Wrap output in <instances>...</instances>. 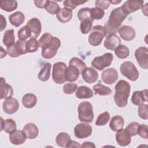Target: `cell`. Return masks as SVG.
Instances as JSON below:
<instances>
[{
	"label": "cell",
	"mask_w": 148,
	"mask_h": 148,
	"mask_svg": "<svg viewBox=\"0 0 148 148\" xmlns=\"http://www.w3.org/2000/svg\"><path fill=\"white\" fill-rule=\"evenodd\" d=\"M39 45L42 48L41 54L45 59L53 58L57 53L58 49L61 46V41L50 34L46 32L42 35L38 40Z\"/></svg>",
	"instance_id": "6da1fadb"
},
{
	"label": "cell",
	"mask_w": 148,
	"mask_h": 148,
	"mask_svg": "<svg viewBox=\"0 0 148 148\" xmlns=\"http://www.w3.org/2000/svg\"><path fill=\"white\" fill-rule=\"evenodd\" d=\"M127 16L121 7L114 9L110 13L108 22L104 25L106 34H115Z\"/></svg>",
	"instance_id": "7a4b0ae2"
},
{
	"label": "cell",
	"mask_w": 148,
	"mask_h": 148,
	"mask_svg": "<svg viewBox=\"0 0 148 148\" xmlns=\"http://www.w3.org/2000/svg\"><path fill=\"white\" fill-rule=\"evenodd\" d=\"M114 90L116 92L114 95V100L116 104L120 108L125 106L130 94V84L124 80H120L116 84Z\"/></svg>",
	"instance_id": "3957f363"
},
{
	"label": "cell",
	"mask_w": 148,
	"mask_h": 148,
	"mask_svg": "<svg viewBox=\"0 0 148 148\" xmlns=\"http://www.w3.org/2000/svg\"><path fill=\"white\" fill-rule=\"evenodd\" d=\"M78 118L82 122L91 123L94 119L93 108L91 103L88 101H83L77 107Z\"/></svg>",
	"instance_id": "277c9868"
},
{
	"label": "cell",
	"mask_w": 148,
	"mask_h": 148,
	"mask_svg": "<svg viewBox=\"0 0 148 148\" xmlns=\"http://www.w3.org/2000/svg\"><path fill=\"white\" fill-rule=\"evenodd\" d=\"M66 65L63 62H57L54 64L52 71V79L57 84H62L66 82Z\"/></svg>",
	"instance_id": "5b68a950"
},
{
	"label": "cell",
	"mask_w": 148,
	"mask_h": 148,
	"mask_svg": "<svg viewBox=\"0 0 148 148\" xmlns=\"http://www.w3.org/2000/svg\"><path fill=\"white\" fill-rule=\"evenodd\" d=\"M106 35L104 27L100 25H95L89 35L88 42L91 45L97 46L101 43Z\"/></svg>",
	"instance_id": "8992f818"
},
{
	"label": "cell",
	"mask_w": 148,
	"mask_h": 148,
	"mask_svg": "<svg viewBox=\"0 0 148 148\" xmlns=\"http://www.w3.org/2000/svg\"><path fill=\"white\" fill-rule=\"evenodd\" d=\"M121 74L131 81H135L139 77V72L135 65L131 61H125L120 68Z\"/></svg>",
	"instance_id": "52a82bcc"
},
{
	"label": "cell",
	"mask_w": 148,
	"mask_h": 148,
	"mask_svg": "<svg viewBox=\"0 0 148 148\" xmlns=\"http://www.w3.org/2000/svg\"><path fill=\"white\" fill-rule=\"evenodd\" d=\"M113 59V56L110 53H106L101 56L95 57L91 62V65L99 71L110 65Z\"/></svg>",
	"instance_id": "ba28073f"
},
{
	"label": "cell",
	"mask_w": 148,
	"mask_h": 148,
	"mask_svg": "<svg viewBox=\"0 0 148 148\" xmlns=\"http://www.w3.org/2000/svg\"><path fill=\"white\" fill-rule=\"evenodd\" d=\"M25 40H18L13 45L7 47L6 52L11 57H17L22 54L27 53L26 50Z\"/></svg>",
	"instance_id": "9c48e42d"
},
{
	"label": "cell",
	"mask_w": 148,
	"mask_h": 148,
	"mask_svg": "<svg viewBox=\"0 0 148 148\" xmlns=\"http://www.w3.org/2000/svg\"><path fill=\"white\" fill-rule=\"evenodd\" d=\"M135 57L139 65L143 69L148 68V49L139 47L135 51Z\"/></svg>",
	"instance_id": "30bf717a"
},
{
	"label": "cell",
	"mask_w": 148,
	"mask_h": 148,
	"mask_svg": "<svg viewBox=\"0 0 148 148\" xmlns=\"http://www.w3.org/2000/svg\"><path fill=\"white\" fill-rule=\"evenodd\" d=\"M92 127L88 123L77 124L74 128L75 135L79 139H84L90 136L92 133Z\"/></svg>",
	"instance_id": "8fae6325"
},
{
	"label": "cell",
	"mask_w": 148,
	"mask_h": 148,
	"mask_svg": "<svg viewBox=\"0 0 148 148\" xmlns=\"http://www.w3.org/2000/svg\"><path fill=\"white\" fill-rule=\"evenodd\" d=\"M28 27L31 32V38L36 39L39 36L42 30V24L40 21L37 18L30 19L25 25Z\"/></svg>",
	"instance_id": "7c38bea8"
},
{
	"label": "cell",
	"mask_w": 148,
	"mask_h": 148,
	"mask_svg": "<svg viewBox=\"0 0 148 148\" xmlns=\"http://www.w3.org/2000/svg\"><path fill=\"white\" fill-rule=\"evenodd\" d=\"M143 5V1H134L128 0L125 1L124 4L121 6L122 10L127 14L135 12L140 8Z\"/></svg>",
	"instance_id": "4fadbf2b"
},
{
	"label": "cell",
	"mask_w": 148,
	"mask_h": 148,
	"mask_svg": "<svg viewBox=\"0 0 148 148\" xmlns=\"http://www.w3.org/2000/svg\"><path fill=\"white\" fill-rule=\"evenodd\" d=\"M101 79L105 83L112 84L114 83L118 79V72L114 68H108L102 72Z\"/></svg>",
	"instance_id": "5bb4252c"
},
{
	"label": "cell",
	"mask_w": 148,
	"mask_h": 148,
	"mask_svg": "<svg viewBox=\"0 0 148 148\" xmlns=\"http://www.w3.org/2000/svg\"><path fill=\"white\" fill-rule=\"evenodd\" d=\"M3 111L7 114H13L16 113L19 108V103L18 101L14 98L6 99L2 103Z\"/></svg>",
	"instance_id": "9a60e30c"
},
{
	"label": "cell",
	"mask_w": 148,
	"mask_h": 148,
	"mask_svg": "<svg viewBox=\"0 0 148 148\" xmlns=\"http://www.w3.org/2000/svg\"><path fill=\"white\" fill-rule=\"evenodd\" d=\"M120 36L124 40L130 41L135 37V31L134 28L129 25H123L118 29Z\"/></svg>",
	"instance_id": "2e32d148"
},
{
	"label": "cell",
	"mask_w": 148,
	"mask_h": 148,
	"mask_svg": "<svg viewBox=\"0 0 148 148\" xmlns=\"http://www.w3.org/2000/svg\"><path fill=\"white\" fill-rule=\"evenodd\" d=\"M83 79L87 83H93L95 82L98 78L97 72L92 68L86 67L81 73Z\"/></svg>",
	"instance_id": "e0dca14e"
},
{
	"label": "cell",
	"mask_w": 148,
	"mask_h": 148,
	"mask_svg": "<svg viewBox=\"0 0 148 148\" xmlns=\"http://www.w3.org/2000/svg\"><path fill=\"white\" fill-rule=\"evenodd\" d=\"M121 43L120 38L116 34L109 35L104 40L103 45L108 50H114Z\"/></svg>",
	"instance_id": "ac0fdd59"
},
{
	"label": "cell",
	"mask_w": 148,
	"mask_h": 148,
	"mask_svg": "<svg viewBox=\"0 0 148 148\" xmlns=\"http://www.w3.org/2000/svg\"><path fill=\"white\" fill-rule=\"evenodd\" d=\"M131 136L125 129H121L117 131L116 135V139L118 145L120 146H126L131 143Z\"/></svg>",
	"instance_id": "d6986e66"
},
{
	"label": "cell",
	"mask_w": 148,
	"mask_h": 148,
	"mask_svg": "<svg viewBox=\"0 0 148 148\" xmlns=\"http://www.w3.org/2000/svg\"><path fill=\"white\" fill-rule=\"evenodd\" d=\"M147 90L145 89L142 91H135L133 92L131 101L135 105L139 106L145 102H147Z\"/></svg>",
	"instance_id": "ffe728a7"
},
{
	"label": "cell",
	"mask_w": 148,
	"mask_h": 148,
	"mask_svg": "<svg viewBox=\"0 0 148 148\" xmlns=\"http://www.w3.org/2000/svg\"><path fill=\"white\" fill-rule=\"evenodd\" d=\"M0 97L1 99H7L11 98L13 94V90L11 86L6 83L3 77L0 78Z\"/></svg>",
	"instance_id": "44dd1931"
},
{
	"label": "cell",
	"mask_w": 148,
	"mask_h": 148,
	"mask_svg": "<svg viewBox=\"0 0 148 148\" xmlns=\"http://www.w3.org/2000/svg\"><path fill=\"white\" fill-rule=\"evenodd\" d=\"M9 140L13 145H20L24 143L26 140V135L23 131L15 130L9 135Z\"/></svg>",
	"instance_id": "7402d4cb"
},
{
	"label": "cell",
	"mask_w": 148,
	"mask_h": 148,
	"mask_svg": "<svg viewBox=\"0 0 148 148\" xmlns=\"http://www.w3.org/2000/svg\"><path fill=\"white\" fill-rule=\"evenodd\" d=\"M27 139H32L36 138L39 134L38 127L33 123H29L25 125L23 129Z\"/></svg>",
	"instance_id": "603a6c76"
},
{
	"label": "cell",
	"mask_w": 148,
	"mask_h": 148,
	"mask_svg": "<svg viewBox=\"0 0 148 148\" xmlns=\"http://www.w3.org/2000/svg\"><path fill=\"white\" fill-rule=\"evenodd\" d=\"M72 10L66 8L60 9L56 14V17L59 21L62 23H66L69 21L72 17Z\"/></svg>",
	"instance_id": "cb8c5ba5"
},
{
	"label": "cell",
	"mask_w": 148,
	"mask_h": 148,
	"mask_svg": "<svg viewBox=\"0 0 148 148\" xmlns=\"http://www.w3.org/2000/svg\"><path fill=\"white\" fill-rule=\"evenodd\" d=\"M3 130L8 134H11L16 130V123L12 119H8L3 120L1 118V131Z\"/></svg>",
	"instance_id": "d4e9b609"
},
{
	"label": "cell",
	"mask_w": 148,
	"mask_h": 148,
	"mask_svg": "<svg viewBox=\"0 0 148 148\" xmlns=\"http://www.w3.org/2000/svg\"><path fill=\"white\" fill-rule=\"evenodd\" d=\"M81 72L77 67L73 65H69L66 72V80L70 82H75L77 80Z\"/></svg>",
	"instance_id": "484cf974"
},
{
	"label": "cell",
	"mask_w": 148,
	"mask_h": 148,
	"mask_svg": "<svg viewBox=\"0 0 148 148\" xmlns=\"http://www.w3.org/2000/svg\"><path fill=\"white\" fill-rule=\"evenodd\" d=\"M93 95L92 90L90 88L84 86H81L77 87L75 94L76 97L79 99L90 98L92 97Z\"/></svg>",
	"instance_id": "4316f807"
},
{
	"label": "cell",
	"mask_w": 148,
	"mask_h": 148,
	"mask_svg": "<svg viewBox=\"0 0 148 148\" xmlns=\"http://www.w3.org/2000/svg\"><path fill=\"white\" fill-rule=\"evenodd\" d=\"M124 120L123 117L119 115H116L111 119L109 123V127L113 131H119L123 129L124 126Z\"/></svg>",
	"instance_id": "83f0119b"
},
{
	"label": "cell",
	"mask_w": 148,
	"mask_h": 148,
	"mask_svg": "<svg viewBox=\"0 0 148 148\" xmlns=\"http://www.w3.org/2000/svg\"><path fill=\"white\" fill-rule=\"evenodd\" d=\"M9 20L12 25L18 27L24 23L25 16L21 12H16L9 16Z\"/></svg>",
	"instance_id": "f1b7e54d"
},
{
	"label": "cell",
	"mask_w": 148,
	"mask_h": 148,
	"mask_svg": "<svg viewBox=\"0 0 148 148\" xmlns=\"http://www.w3.org/2000/svg\"><path fill=\"white\" fill-rule=\"evenodd\" d=\"M37 102V97L32 93L25 94L22 98V103L26 108H33Z\"/></svg>",
	"instance_id": "f546056e"
},
{
	"label": "cell",
	"mask_w": 148,
	"mask_h": 148,
	"mask_svg": "<svg viewBox=\"0 0 148 148\" xmlns=\"http://www.w3.org/2000/svg\"><path fill=\"white\" fill-rule=\"evenodd\" d=\"M71 141V136L67 133L64 132L59 133L56 139V142L57 145L62 147H68Z\"/></svg>",
	"instance_id": "4dcf8cb0"
},
{
	"label": "cell",
	"mask_w": 148,
	"mask_h": 148,
	"mask_svg": "<svg viewBox=\"0 0 148 148\" xmlns=\"http://www.w3.org/2000/svg\"><path fill=\"white\" fill-rule=\"evenodd\" d=\"M51 67V64L49 62H46L44 64L38 75V77L40 81L46 82L49 79L50 77Z\"/></svg>",
	"instance_id": "1f68e13d"
},
{
	"label": "cell",
	"mask_w": 148,
	"mask_h": 148,
	"mask_svg": "<svg viewBox=\"0 0 148 148\" xmlns=\"http://www.w3.org/2000/svg\"><path fill=\"white\" fill-rule=\"evenodd\" d=\"M0 8L8 12H12L17 8V2L14 0H2L0 1Z\"/></svg>",
	"instance_id": "d6a6232c"
},
{
	"label": "cell",
	"mask_w": 148,
	"mask_h": 148,
	"mask_svg": "<svg viewBox=\"0 0 148 148\" xmlns=\"http://www.w3.org/2000/svg\"><path fill=\"white\" fill-rule=\"evenodd\" d=\"M2 41L3 43L7 47H9L14 43L15 38L13 29H8L5 32Z\"/></svg>",
	"instance_id": "836d02e7"
},
{
	"label": "cell",
	"mask_w": 148,
	"mask_h": 148,
	"mask_svg": "<svg viewBox=\"0 0 148 148\" xmlns=\"http://www.w3.org/2000/svg\"><path fill=\"white\" fill-rule=\"evenodd\" d=\"M101 82L99 81V83L97 84H95L93 86V90L95 92V94H98L99 95H108L112 93L111 89L103 84H102Z\"/></svg>",
	"instance_id": "e575fe53"
},
{
	"label": "cell",
	"mask_w": 148,
	"mask_h": 148,
	"mask_svg": "<svg viewBox=\"0 0 148 148\" xmlns=\"http://www.w3.org/2000/svg\"><path fill=\"white\" fill-rule=\"evenodd\" d=\"M114 53L116 56L120 59H124L130 55L129 49L124 45H120L114 50Z\"/></svg>",
	"instance_id": "d590c367"
},
{
	"label": "cell",
	"mask_w": 148,
	"mask_h": 148,
	"mask_svg": "<svg viewBox=\"0 0 148 148\" xmlns=\"http://www.w3.org/2000/svg\"><path fill=\"white\" fill-rule=\"evenodd\" d=\"M77 17L80 21L84 20H89L92 21H94L91 18V8H84L80 9L77 12Z\"/></svg>",
	"instance_id": "8d00e7d4"
},
{
	"label": "cell",
	"mask_w": 148,
	"mask_h": 148,
	"mask_svg": "<svg viewBox=\"0 0 148 148\" xmlns=\"http://www.w3.org/2000/svg\"><path fill=\"white\" fill-rule=\"evenodd\" d=\"M45 9L48 13L54 15L57 14V13L60 10V7L57 2L53 1H48V2Z\"/></svg>",
	"instance_id": "74e56055"
},
{
	"label": "cell",
	"mask_w": 148,
	"mask_h": 148,
	"mask_svg": "<svg viewBox=\"0 0 148 148\" xmlns=\"http://www.w3.org/2000/svg\"><path fill=\"white\" fill-rule=\"evenodd\" d=\"M39 47L38 41L36 39L31 38L26 43V50L27 53H34L36 51Z\"/></svg>",
	"instance_id": "f35d334b"
},
{
	"label": "cell",
	"mask_w": 148,
	"mask_h": 148,
	"mask_svg": "<svg viewBox=\"0 0 148 148\" xmlns=\"http://www.w3.org/2000/svg\"><path fill=\"white\" fill-rule=\"evenodd\" d=\"M110 119V114L108 112L101 113L97 119L95 125L97 126H103L106 124Z\"/></svg>",
	"instance_id": "ab89813d"
},
{
	"label": "cell",
	"mask_w": 148,
	"mask_h": 148,
	"mask_svg": "<svg viewBox=\"0 0 148 148\" xmlns=\"http://www.w3.org/2000/svg\"><path fill=\"white\" fill-rule=\"evenodd\" d=\"M31 32L28 27L26 25L21 27L17 33L18 38L20 40H25L27 38H31Z\"/></svg>",
	"instance_id": "60d3db41"
},
{
	"label": "cell",
	"mask_w": 148,
	"mask_h": 148,
	"mask_svg": "<svg viewBox=\"0 0 148 148\" xmlns=\"http://www.w3.org/2000/svg\"><path fill=\"white\" fill-rule=\"evenodd\" d=\"M87 1H83L82 0H66L64 1L63 5L64 8H69L71 9H75L77 6L86 3Z\"/></svg>",
	"instance_id": "b9f144b4"
},
{
	"label": "cell",
	"mask_w": 148,
	"mask_h": 148,
	"mask_svg": "<svg viewBox=\"0 0 148 148\" xmlns=\"http://www.w3.org/2000/svg\"><path fill=\"white\" fill-rule=\"evenodd\" d=\"M92 22L93 21L89 20H84L81 21L80 28L82 34H87L90 31L92 28Z\"/></svg>",
	"instance_id": "7bdbcfd3"
},
{
	"label": "cell",
	"mask_w": 148,
	"mask_h": 148,
	"mask_svg": "<svg viewBox=\"0 0 148 148\" xmlns=\"http://www.w3.org/2000/svg\"><path fill=\"white\" fill-rule=\"evenodd\" d=\"M105 15V12L103 10L97 8H91V16L93 20H100Z\"/></svg>",
	"instance_id": "ee69618b"
},
{
	"label": "cell",
	"mask_w": 148,
	"mask_h": 148,
	"mask_svg": "<svg viewBox=\"0 0 148 148\" xmlns=\"http://www.w3.org/2000/svg\"><path fill=\"white\" fill-rule=\"evenodd\" d=\"M69 65H73L75 66H76V67H77L79 68V69L80 70V71L82 72V71L86 68V64L80 58H77V57H73L71 59V60L69 61Z\"/></svg>",
	"instance_id": "f6af8a7d"
},
{
	"label": "cell",
	"mask_w": 148,
	"mask_h": 148,
	"mask_svg": "<svg viewBox=\"0 0 148 148\" xmlns=\"http://www.w3.org/2000/svg\"><path fill=\"white\" fill-rule=\"evenodd\" d=\"M139 124L137 122H132L130 123L127 127L125 128V130L128 132V133L131 136H135L137 135L138 129L139 127Z\"/></svg>",
	"instance_id": "bcb514c9"
},
{
	"label": "cell",
	"mask_w": 148,
	"mask_h": 148,
	"mask_svg": "<svg viewBox=\"0 0 148 148\" xmlns=\"http://www.w3.org/2000/svg\"><path fill=\"white\" fill-rule=\"evenodd\" d=\"M138 115L143 120L148 119V109L147 104H142L138 108Z\"/></svg>",
	"instance_id": "7dc6e473"
},
{
	"label": "cell",
	"mask_w": 148,
	"mask_h": 148,
	"mask_svg": "<svg viewBox=\"0 0 148 148\" xmlns=\"http://www.w3.org/2000/svg\"><path fill=\"white\" fill-rule=\"evenodd\" d=\"M77 88V86L76 83H66L63 86V91L66 94H72L75 92Z\"/></svg>",
	"instance_id": "c3c4849f"
},
{
	"label": "cell",
	"mask_w": 148,
	"mask_h": 148,
	"mask_svg": "<svg viewBox=\"0 0 148 148\" xmlns=\"http://www.w3.org/2000/svg\"><path fill=\"white\" fill-rule=\"evenodd\" d=\"M148 127L146 124H139L137 135H139L141 138L144 139L148 138Z\"/></svg>",
	"instance_id": "681fc988"
},
{
	"label": "cell",
	"mask_w": 148,
	"mask_h": 148,
	"mask_svg": "<svg viewBox=\"0 0 148 148\" xmlns=\"http://www.w3.org/2000/svg\"><path fill=\"white\" fill-rule=\"evenodd\" d=\"M109 1H103V0H97L95 2V7L102 10L107 9L110 6Z\"/></svg>",
	"instance_id": "f907efd6"
},
{
	"label": "cell",
	"mask_w": 148,
	"mask_h": 148,
	"mask_svg": "<svg viewBox=\"0 0 148 148\" xmlns=\"http://www.w3.org/2000/svg\"><path fill=\"white\" fill-rule=\"evenodd\" d=\"M49 0H40V1H34V4L35 6L38 8H45Z\"/></svg>",
	"instance_id": "816d5d0a"
},
{
	"label": "cell",
	"mask_w": 148,
	"mask_h": 148,
	"mask_svg": "<svg viewBox=\"0 0 148 148\" xmlns=\"http://www.w3.org/2000/svg\"><path fill=\"white\" fill-rule=\"evenodd\" d=\"M6 27V21L5 18L1 14V28L0 31H2Z\"/></svg>",
	"instance_id": "f5cc1de1"
},
{
	"label": "cell",
	"mask_w": 148,
	"mask_h": 148,
	"mask_svg": "<svg viewBox=\"0 0 148 148\" xmlns=\"http://www.w3.org/2000/svg\"><path fill=\"white\" fill-rule=\"evenodd\" d=\"M82 147H94L95 148V145L91 142H84L82 145Z\"/></svg>",
	"instance_id": "db71d44e"
},
{
	"label": "cell",
	"mask_w": 148,
	"mask_h": 148,
	"mask_svg": "<svg viewBox=\"0 0 148 148\" xmlns=\"http://www.w3.org/2000/svg\"><path fill=\"white\" fill-rule=\"evenodd\" d=\"M68 147H82V145L79 144L77 142L71 140L68 146Z\"/></svg>",
	"instance_id": "11a10c76"
},
{
	"label": "cell",
	"mask_w": 148,
	"mask_h": 148,
	"mask_svg": "<svg viewBox=\"0 0 148 148\" xmlns=\"http://www.w3.org/2000/svg\"><path fill=\"white\" fill-rule=\"evenodd\" d=\"M110 3L113 4V5H115V4H118L119 3H120L121 2V0L120 1H109Z\"/></svg>",
	"instance_id": "9f6ffc18"
}]
</instances>
